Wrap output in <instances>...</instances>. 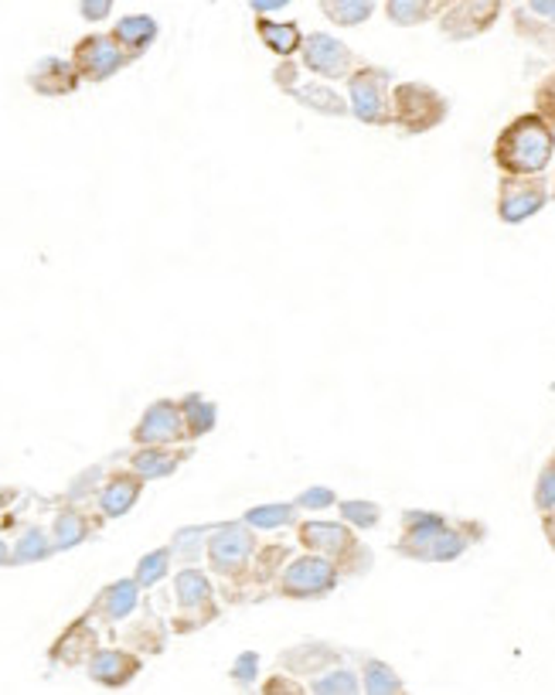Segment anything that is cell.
Wrapping results in <instances>:
<instances>
[{
  "label": "cell",
  "mask_w": 555,
  "mask_h": 695,
  "mask_svg": "<svg viewBox=\"0 0 555 695\" xmlns=\"http://www.w3.org/2000/svg\"><path fill=\"white\" fill-rule=\"evenodd\" d=\"M484 539H487L484 522L409 508L402 512V532L396 539V552L412 563H454Z\"/></svg>",
  "instance_id": "1"
},
{
  "label": "cell",
  "mask_w": 555,
  "mask_h": 695,
  "mask_svg": "<svg viewBox=\"0 0 555 695\" xmlns=\"http://www.w3.org/2000/svg\"><path fill=\"white\" fill-rule=\"evenodd\" d=\"M494 168L502 175H545L555 160V127L532 113H518L494 136Z\"/></svg>",
  "instance_id": "2"
},
{
  "label": "cell",
  "mask_w": 555,
  "mask_h": 695,
  "mask_svg": "<svg viewBox=\"0 0 555 695\" xmlns=\"http://www.w3.org/2000/svg\"><path fill=\"white\" fill-rule=\"evenodd\" d=\"M297 542L307 549V552L327 555V560L345 573V579L369 576L375 570L372 549L362 539H358V528H351L345 518L341 522L303 518V522H297Z\"/></svg>",
  "instance_id": "3"
},
{
  "label": "cell",
  "mask_w": 555,
  "mask_h": 695,
  "mask_svg": "<svg viewBox=\"0 0 555 695\" xmlns=\"http://www.w3.org/2000/svg\"><path fill=\"white\" fill-rule=\"evenodd\" d=\"M393 86L396 79L385 65L362 62L345 79L351 117L365 127H393Z\"/></svg>",
  "instance_id": "4"
},
{
  "label": "cell",
  "mask_w": 555,
  "mask_h": 695,
  "mask_svg": "<svg viewBox=\"0 0 555 695\" xmlns=\"http://www.w3.org/2000/svg\"><path fill=\"white\" fill-rule=\"evenodd\" d=\"M450 117V99L430 82H396L393 86V127L406 136H423Z\"/></svg>",
  "instance_id": "5"
},
{
  "label": "cell",
  "mask_w": 555,
  "mask_h": 695,
  "mask_svg": "<svg viewBox=\"0 0 555 695\" xmlns=\"http://www.w3.org/2000/svg\"><path fill=\"white\" fill-rule=\"evenodd\" d=\"M273 86L283 96H290L293 103H300L303 109H314L317 117H330V120L351 117L348 96L338 93L327 79L303 69L300 59H283L280 65H276L273 69Z\"/></svg>",
  "instance_id": "6"
},
{
  "label": "cell",
  "mask_w": 555,
  "mask_h": 695,
  "mask_svg": "<svg viewBox=\"0 0 555 695\" xmlns=\"http://www.w3.org/2000/svg\"><path fill=\"white\" fill-rule=\"evenodd\" d=\"M256 552H260L256 528L245 525V522L215 525L208 532V542H205L208 570L226 583H239L249 573V566H253Z\"/></svg>",
  "instance_id": "7"
},
{
  "label": "cell",
  "mask_w": 555,
  "mask_h": 695,
  "mask_svg": "<svg viewBox=\"0 0 555 695\" xmlns=\"http://www.w3.org/2000/svg\"><path fill=\"white\" fill-rule=\"evenodd\" d=\"M345 573L321 552H307L287 560V566L276 576V594L287 600H324L341 587Z\"/></svg>",
  "instance_id": "8"
},
{
  "label": "cell",
  "mask_w": 555,
  "mask_h": 695,
  "mask_svg": "<svg viewBox=\"0 0 555 695\" xmlns=\"http://www.w3.org/2000/svg\"><path fill=\"white\" fill-rule=\"evenodd\" d=\"M552 202V181L545 175H502L494 212L505 226H521Z\"/></svg>",
  "instance_id": "9"
},
{
  "label": "cell",
  "mask_w": 555,
  "mask_h": 695,
  "mask_svg": "<svg viewBox=\"0 0 555 695\" xmlns=\"http://www.w3.org/2000/svg\"><path fill=\"white\" fill-rule=\"evenodd\" d=\"M174 600H178L174 634H191L218 618L215 587L202 570H181L174 576Z\"/></svg>",
  "instance_id": "10"
},
{
  "label": "cell",
  "mask_w": 555,
  "mask_h": 695,
  "mask_svg": "<svg viewBox=\"0 0 555 695\" xmlns=\"http://www.w3.org/2000/svg\"><path fill=\"white\" fill-rule=\"evenodd\" d=\"M505 0H450V8L439 14V35L447 41H474L487 35L502 21Z\"/></svg>",
  "instance_id": "11"
},
{
  "label": "cell",
  "mask_w": 555,
  "mask_h": 695,
  "mask_svg": "<svg viewBox=\"0 0 555 695\" xmlns=\"http://www.w3.org/2000/svg\"><path fill=\"white\" fill-rule=\"evenodd\" d=\"M300 65L327 79V82H345L358 65H362V59L354 55V48H348L341 38L335 35H324V32H314V35H303V45H300Z\"/></svg>",
  "instance_id": "12"
},
{
  "label": "cell",
  "mask_w": 555,
  "mask_h": 695,
  "mask_svg": "<svg viewBox=\"0 0 555 695\" xmlns=\"http://www.w3.org/2000/svg\"><path fill=\"white\" fill-rule=\"evenodd\" d=\"M287 560H290V546H283V542L260 546V552H256L253 566H249V573L239 583H226V597L232 603L266 600L269 594H276V576H280V570L287 566Z\"/></svg>",
  "instance_id": "13"
},
{
  "label": "cell",
  "mask_w": 555,
  "mask_h": 695,
  "mask_svg": "<svg viewBox=\"0 0 555 695\" xmlns=\"http://www.w3.org/2000/svg\"><path fill=\"white\" fill-rule=\"evenodd\" d=\"M72 65L82 75V82H106L123 65H130V59L113 35H86L72 51Z\"/></svg>",
  "instance_id": "14"
},
{
  "label": "cell",
  "mask_w": 555,
  "mask_h": 695,
  "mask_svg": "<svg viewBox=\"0 0 555 695\" xmlns=\"http://www.w3.org/2000/svg\"><path fill=\"white\" fill-rule=\"evenodd\" d=\"M515 35L545 59H555V0H524L511 11Z\"/></svg>",
  "instance_id": "15"
},
{
  "label": "cell",
  "mask_w": 555,
  "mask_h": 695,
  "mask_svg": "<svg viewBox=\"0 0 555 695\" xmlns=\"http://www.w3.org/2000/svg\"><path fill=\"white\" fill-rule=\"evenodd\" d=\"M184 440H188L184 416H181V403L174 399H157L154 406H147V412L133 430L136 447H157V443H184Z\"/></svg>",
  "instance_id": "16"
},
{
  "label": "cell",
  "mask_w": 555,
  "mask_h": 695,
  "mask_svg": "<svg viewBox=\"0 0 555 695\" xmlns=\"http://www.w3.org/2000/svg\"><path fill=\"white\" fill-rule=\"evenodd\" d=\"M341 661H345L341 648L327 645V642H303V645L280 651V669L297 675V679H314L327 669H335V664H341Z\"/></svg>",
  "instance_id": "17"
},
{
  "label": "cell",
  "mask_w": 555,
  "mask_h": 695,
  "mask_svg": "<svg viewBox=\"0 0 555 695\" xmlns=\"http://www.w3.org/2000/svg\"><path fill=\"white\" fill-rule=\"evenodd\" d=\"M86 664H89V679L106 688H123L126 682L141 675V658L120 648H102V651L96 648V655Z\"/></svg>",
  "instance_id": "18"
},
{
  "label": "cell",
  "mask_w": 555,
  "mask_h": 695,
  "mask_svg": "<svg viewBox=\"0 0 555 695\" xmlns=\"http://www.w3.org/2000/svg\"><path fill=\"white\" fill-rule=\"evenodd\" d=\"M144 491V478L136 475V470H117V475H109L106 484L96 491V505L106 518H120L126 515L133 505H136V498H141Z\"/></svg>",
  "instance_id": "19"
},
{
  "label": "cell",
  "mask_w": 555,
  "mask_h": 695,
  "mask_svg": "<svg viewBox=\"0 0 555 695\" xmlns=\"http://www.w3.org/2000/svg\"><path fill=\"white\" fill-rule=\"evenodd\" d=\"M99 648V634L93 627V614L89 618H79L75 624H69L62 631L59 642L51 645V661H59V664H82V661H89Z\"/></svg>",
  "instance_id": "20"
},
{
  "label": "cell",
  "mask_w": 555,
  "mask_h": 695,
  "mask_svg": "<svg viewBox=\"0 0 555 695\" xmlns=\"http://www.w3.org/2000/svg\"><path fill=\"white\" fill-rule=\"evenodd\" d=\"M191 457L188 447H178V443H157V447H141L133 457H130V467L141 475L144 481H154V478H168L174 475V470Z\"/></svg>",
  "instance_id": "21"
},
{
  "label": "cell",
  "mask_w": 555,
  "mask_h": 695,
  "mask_svg": "<svg viewBox=\"0 0 555 695\" xmlns=\"http://www.w3.org/2000/svg\"><path fill=\"white\" fill-rule=\"evenodd\" d=\"M82 75L75 72L72 62L62 59H41L32 72H27V86L41 96H69L79 89Z\"/></svg>",
  "instance_id": "22"
},
{
  "label": "cell",
  "mask_w": 555,
  "mask_h": 695,
  "mask_svg": "<svg viewBox=\"0 0 555 695\" xmlns=\"http://www.w3.org/2000/svg\"><path fill=\"white\" fill-rule=\"evenodd\" d=\"M141 583L136 579H117V583H109V587L93 600V618H102L109 624H117L123 618H130L136 603H141Z\"/></svg>",
  "instance_id": "23"
},
{
  "label": "cell",
  "mask_w": 555,
  "mask_h": 695,
  "mask_svg": "<svg viewBox=\"0 0 555 695\" xmlns=\"http://www.w3.org/2000/svg\"><path fill=\"white\" fill-rule=\"evenodd\" d=\"M256 35L280 59H297L303 45V32L297 21H273L269 14H256Z\"/></svg>",
  "instance_id": "24"
},
{
  "label": "cell",
  "mask_w": 555,
  "mask_h": 695,
  "mask_svg": "<svg viewBox=\"0 0 555 695\" xmlns=\"http://www.w3.org/2000/svg\"><path fill=\"white\" fill-rule=\"evenodd\" d=\"M102 512L99 515H86L82 508H65V512H59V518H55V525H51V542H55V549H72V546H82L86 542L96 528L102 525Z\"/></svg>",
  "instance_id": "25"
},
{
  "label": "cell",
  "mask_w": 555,
  "mask_h": 695,
  "mask_svg": "<svg viewBox=\"0 0 555 695\" xmlns=\"http://www.w3.org/2000/svg\"><path fill=\"white\" fill-rule=\"evenodd\" d=\"M109 35H113L117 45L126 51V59L136 62V59H141V55L157 41V21L147 17V14H133V17L117 21V27H113Z\"/></svg>",
  "instance_id": "26"
},
{
  "label": "cell",
  "mask_w": 555,
  "mask_h": 695,
  "mask_svg": "<svg viewBox=\"0 0 555 695\" xmlns=\"http://www.w3.org/2000/svg\"><path fill=\"white\" fill-rule=\"evenodd\" d=\"M382 8L396 27H420L439 21V14L450 8V0H382Z\"/></svg>",
  "instance_id": "27"
},
{
  "label": "cell",
  "mask_w": 555,
  "mask_h": 695,
  "mask_svg": "<svg viewBox=\"0 0 555 695\" xmlns=\"http://www.w3.org/2000/svg\"><path fill=\"white\" fill-rule=\"evenodd\" d=\"M245 525H253L256 532H276V528H290L300 522V508L297 502H266V505H256L249 508L242 515Z\"/></svg>",
  "instance_id": "28"
},
{
  "label": "cell",
  "mask_w": 555,
  "mask_h": 695,
  "mask_svg": "<svg viewBox=\"0 0 555 695\" xmlns=\"http://www.w3.org/2000/svg\"><path fill=\"white\" fill-rule=\"evenodd\" d=\"M181 416H184V430H188V440H202L205 433L215 430L218 423V409L212 399H205L202 393H188L181 399Z\"/></svg>",
  "instance_id": "29"
},
{
  "label": "cell",
  "mask_w": 555,
  "mask_h": 695,
  "mask_svg": "<svg viewBox=\"0 0 555 695\" xmlns=\"http://www.w3.org/2000/svg\"><path fill=\"white\" fill-rule=\"evenodd\" d=\"M324 17L338 27H362L378 11V0H317Z\"/></svg>",
  "instance_id": "30"
},
{
  "label": "cell",
  "mask_w": 555,
  "mask_h": 695,
  "mask_svg": "<svg viewBox=\"0 0 555 695\" xmlns=\"http://www.w3.org/2000/svg\"><path fill=\"white\" fill-rule=\"evenodd\" d=\"M362 692H369V695H402L406 682L399 679V672L393 669V664H385L382 658H365Z\"/></svg>",
  "instance_id": "31"
},
{
  "label": "cell",
  "mask_w": 555,
  "mask_h": 695,
  "mask_svg": "<svg viewBox=\"0 0 555 695\" xmlns=\"http://www.w3.org/2000/svg\"><path fill=\"white\" fill-rule=\"evenodd\" d=\"M307 692H314V695H354V692H362V679H358L351 669H345V664H335V669L314 675Z\"/></svg>",
  "instance_id": "32"
},
{
  "label": "cell",
  "mask_w": 555,
  "mask_h": 695,
  "mask_svg": "<svg viewBox=\"0 0 555 695\" xmlns=\"http://www.w3.org/2000/svg\"><path fill=\"white\" fill-rule=\"evenodd\" d=\"M11 552H14V563H38V560H45V555L55 552V542L41 532L38 525H27L24 532L17 536Z\"/></svg>",
  "instance_id": "33"
},
{
  "label": "cell",
  "mask_w": 555,
  "mask_h": 695,
  "mask_svg": "<svg viewBox=\"0 0 555 695\" xmlns=\"http://www.w3.org/2000/svg\"><path fill=\"white\" fill-rule=\"evenodd\" d=\"M338 512L351 528H358V532L375 528L382 522V505L372 502V498H345V502H338Z\"/></svg>",
  "instance_id": "34"
},
{
  "label": "cell",
  "mask_w": 555,
  "mask_h": 695,
  "mask_svg": "<svg viewBox=\"0 0 555 695\" xmlns=\"http://www.w3.org/2000/svg\"><path fill=\"white\" fill-rule=\"evenodd\" d=\"M171 552L174 549H154V552H147L144 560L136 563L133 579L141 583V587H157V583L168 576V570H171Z\"/></svg>",
  "instance_id": "35"
},
{
  "label": "cell",
  "mask_w": 555,
  "mask_h": 695,
  "mask_svg": "<svg viewBox=\"0 0 555 695\" xmlns=\"http://www.w3.org/2000/svg\"><path fill=\"white\" fill-rule=\"evenodd\" d=\"M532 505H535L539 515L555 508V451L548 454V460L539 470V481H535V491H532Z\"/></svg>",
  "instance_id": "36"
},
{
  "label": "cell",
  "mask_w": 555,
  "mask_h": 695,
  "mask_svg": "<svg viewBox=\"0 0 555 695\" xmlns=\"http://www.w3.org/2000/svg\"><path fill=\"white\" fill-rule=\"evenodd\" d=\"M297 508L300 512H327V508H338V491L335 488H327V484H311V488H303L297 498Z\"/></svg>",
  "instance_id": "37"
},
{
  "label": "cell",
  "mask_w": 555,
  "mask_h": 695,
  "mask_svg": "<svg viewBox=\"0 0 555 695\" xmlns=\"http://www.w3.org/2000/svg\"><path fill=\"white\" fill-rule=\"evenodd\" d=\"M130 645L136 651H147V655H157L164 651V634H160V624L157 621H144L141 627L130 631Z\"/></svg>",
  "instance_id": "38"
},
{
  "label": "cell",
  "mask_w": 555,
  "mask_h": 695,
  "mask_svg": "<svg viewBox=\"0 0 555 695\" xmlns=\"http://www.w3.org/2000/svg\"><path fill=\"white\" fill-rule=\"evenodd\" d=\"M208 532L212 528H184V532L174 536V552L184 555V560H198V555L205 552Z\"/></svg>",
  "instance_id": "39"
},
{
  "label": "cell",
  "mask_w": 555,
  "mask_h": 695,
  "mask_svg": "<svg viewBox=\"0 0 555 695\" xmlns=\"http://www.w3.org/2000/svg\"><path fill=\"white\" fill-rule=\"evenodd\" d=\"M532 106H535V113L545 117L552 127H555V69L539 82L535 93H532Z\"/></svg>",
  "instance_id": "40"
},
{
  "label": "cell",
  "mask_w": 555,
  "mask_h": 695,
  "mask_svg": "<svg viewBox=\"0 0 555 695\" xmlns=\"http://www.w3.org/2000/svg\"><path fill=\"white\" fill-rule=\"evenodd\" d=\"M260 655L256 651H242L239 658H236V664H232V682L236 685H242V688H253L256 685V679H260Z\"/></svg>",
  "instance_id": "41"
},
{
  "label": "cell",
  "mask_w": 555,
  "mask_h": 695,
  "mask_svg": "<svg viewBox=\"0 0 555 695\" xmlns=\"http://www.w3.org/2000/svg\"><path fill=\"white\" fill-rule=\"evenodd\" d=\"M263 695H303L307 688H303L300 682H297V675H290V672H280V675H269L266 682H263V688H260Z\"/></svg>",
  "instance_id": "42"
},
{
  "label": "cell",
  "mask_w": 555,
  "mask_h": 695,
  "mask_svg": "<svg viewBox=\"0 0 555 695\" xmlns=\"http://www.w3.org/2000/svg\"><path fill=\"white\" fill-rule=\"evenodd\" d=\"M79 8L86 21H102V17H109V11H113V0H79Z\"/></svg>",
  "instance_id": "43"
},
{
  "label": "cell",
  "mask_w": 555,
  "mask_h": 695,
  "mask_svg": "<svg viewBox=\"0 0 555 695\" xmlns=\"http://www.w3.org/2000/svg\"><path fill=\"white\" fill-rule=\"evenodd\" d=\"M249 8H253V14H273L290 8V0H249Z\"/></svg>",
  "instance_id": "44"
},
{
  "label": "cell",
  "mask_w": 555,
  "mask_h": 695,
  "mask_svg": "<svg viewBox=\"0 0 555 695\" xmlns=\"http://www.w3.org/2000/svg\"><path fill=\"white\" fill-rule=\"evenodd\" d=\"M542 536H545V542L555 552V508L552 512H542Z\"/></svg>",
  "instance_id": "45"
},
{
  "label": "cell",
  "mask_w": 555,
  "mask_h": 695,
  "mask_svg": "<svg viewBox=\"0 0 555 695\" xmlns=\"http://www.w3.org/2000/svg\"><path fill=\"white\" fill-rule=\"evenodd\" d=\"M8 563H14V552L4 542H0V566H8Z\"/></svg>",
  "instance_id": "46"
},
{
  "label": "cell",
  "mask_w": 555,
  "mask_h": 695,
  "mask_svg": "<svg viewBox=\"0 0 555 695\" xmlns=\"http://www.w3.org/2000/svg\"><path fill=\"white\" fill-rule=\"evenodd\" d=\"M8 502H14V491H8V488H0V508H4Z\"/></svg>",
  "instance_id": "47"
},
{
  "label": "cell",
  "mask_w": 555,
  "mask_h": 695,
  "mask_svg": "<svg viewBox=\"0 0 555 695\" xmlns=\"http://www.w3.org/2000/svg\"><path fill=\"white\" fill-rule=\"evenodd\" d=\"M552 202H555V160H552Z\"/></svg>",
  "instance_id": "48"
},
{
  "label": "cell",
  "mask_w": 555,
  "mask_h": 695,
  "mask_svg": "<svg viewBox=\"0 0 555 695\" xmlns=\"http://www.w3.org/2000/svg\"><path fill=\"white\" fill-rule=\"evenodd\" d=\"M511 4H524V0H511Z\"/></svg>",
  "instance_id": "49"
}]
</instances>
